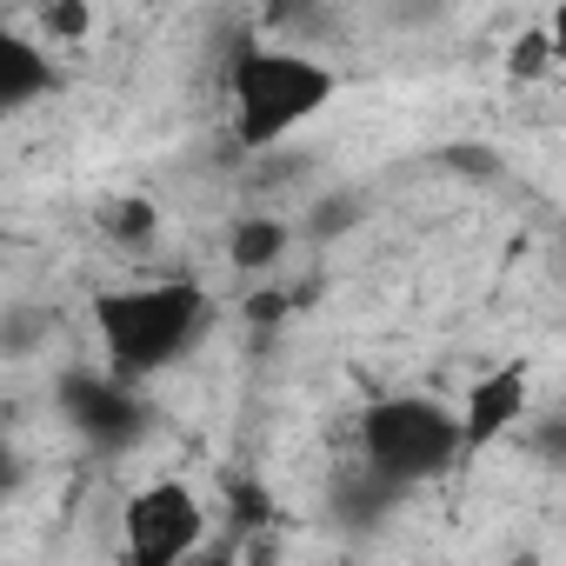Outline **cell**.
Returning <instances> with one entry per match:
<instances>
[{
  "instance_id": "6",
  "label": "cell",
  "mask_w": 566,
  "mask_h": 566,
  "mask_svg": "<svg viewBox=\"0 0 566 566\" xmlns=\"http://www.w3.org/2000/svg\"><path fill=\"white\" fill-rule=\"evenodd\" d=\"M526 400H533V374L520 367V360H506V367H486L467 394H460V440H467V460L473 453H486L493 440H506L520 420H526Z\"/></svg>"
},
{
  "instance_id": "2",
  "label": "cell",
  "mask_w": 566,
  "mask_h": 566,
  "mask_svg": "<svg viewBox=\"0 0 566 566\" xmlns=\"http://www.w3.org/2000/svg\"><path fill=\"white\" fill-rule=\"evenodd\" d=\"M334 94H340V74L321 54L280 48V41H240L227 61V134L247 154L280 147L294 127L327 114Z\"/></svg>"
},
{
  "instance_id": "10",
  "label": "cell",
  "mask_w": 566,
  "mask_h": 566,
  "mask_svg": "<svg viewBox=\"0 0 566 566\" xmlns=\"http://www.w3.org/2000/svg\"><path fill=\"white\" fill-rule=\"evenodd\" d=\"M41 14H48V34L54 41H81L94 28V8L87 0H41Z\"/></svg>"
},
{
  "instance_id": "1",
  "label": "cell",
  "mask_w": 566,
  "mask_h": 566,
  "mask_svg": "<svg viewBox=\"0 0 566 566\" xmlns=\"http://www.w3.org/2000/svg\"><path fill=\"white\" fill-rule=\"evenodd\" d=\"M94 340H101V367L147 387L167 367H180L207 327H213V301L200 280L167 273V280H127V287L94 294Z\"/></svg>"
},
{
  "instance_id": "9",
  "label": "cell",
  "mask_w": 566,
  "mask_h": 566,
  "mask_svg": "<svg viewBox=\"0 0 566 566\" xmlns=\"http://www.w3.org/2000/svg\"><path fill=\"white\" fill-rule=\"evenodd\" d=\"M54 327V314H34V307H21V314H8L0 321V360H21V354H34V340Z\"/></svg>"
},
{
  "instance_id": "13",
  "label": "cell",
  "mask_w": 566,
  "mask_h": 566,
  "mask_svg": "<svg viewBox=\"0 0 566 566\" xmlns=\"http://www.w3.org/2000/svg\"><path fill=\"white\" fill-rule=\"evenodd\" d=\"M233 520H266V493L233 480Z\"/></svg>"
},
{
  "instance_id": "8",
  "label": "cell",
  "mask_w": 566,
  "mask_h": 566,
  "mask_svg": "<svg viewBox=\"0 0 566 566\" xmlns=\"http://www.w3.org/2000/svg\"><path fill=\"white\" fill-rule=\"evenodd\" d=\"M294 247V233H287V220H273V213H253V220H240L233 233H227V260L240 266V273H266V266H280V253Z\"/></svg>"
},
{
  "instance_id": "7",
  "label": "cell",
  "mask_w": 566,
  "mask_h": 566,
  "mask_svg": "<svg viewBox=\"0 0 566 566\" xmlns=\"http://www.w3.org/2000/svg\"><path fill=\"white\" fill-rule=\"evenodd\" d=\"M54 87H61V67H54L48 41H34V34H21V28L0 21V120L28 114V107L48 101Z\"/></svg>"
},
{
  "instance_id": "4",
  "label": "cell",
  "mask_w": 566,
  "mask_h": 566,
  "mask_svg": "<svg viewBox=\"0 0 566 566\" xmlns=\"http://www.w3.org/2000/svg\"><path fill=\"white\" fill-rule=\"evenodd\" d=\"M207 539V506L187 480H147L120 500V553L140 566H174Z\"/></svg>"
},
{
  "instance_id": "3",
  "label": "cell",
  "mask_w": 566,
  "mask_h": 566,
  "mask_svg": "<svg viewBox=\"0 0 566 566\" xmlns=\"http://www.w3.org/2000/svg\"><path fill=\"white\" fill-rule=\"evenodd\" d=\"M360 467L374 480H387L400 500L447 480L453 467H467V440H460V413L433 394H387L360 413L354 427Z\"/></svg>"
},
{
  "instance_id": "5",
  "label": "cell",
  "mask_w": 566,
  "mask_h": 566,
  "mask_svg": "<svg viewBox=\"0 0 566 566\" xmlns=\"http://www.w3.org/2000/svg\"><path fill=\"white\" fill-rule=\"evenodd\" d=\"M67 427L94 447V453H127L134 440H147V400L134 380L107 374V367H67L54 387Z\"/></svg>"
},
{
  "instance_id": "12",
  "label": "cell",
  "mask_w": 566,
  "mask_h": 566,
  "mask_svg": "<svg viewBox=\"0 0 566 566\" xmlns=\"http://www.w3.org/2000/svg\"><path fill=\"white\" fill-rule=\"evenodd\" d=\"M114 227H120V240H140V233H154V207L147 200H120Z\"/></svg>"
},
{
  "instance_id": "14",
  "label": "cell",
  "mask_w": 566,
  "mask_h": 566,
  "mask_svg": "<svg viewBox=\"0 0 566 566\" xmlns=\"http://www.w3.org/2000/svg\"><path fill=\"white\" fill-rule=\"evenodd\" d=\"M301 8H307V0H301Z\"/></svg>"
},
{
  "instance_id": "11",
  "label": "cell",
  "mask_w": 566,
  "mask_h": 566,
  "mask_svg": "<svg viewBox=\"0 0 566 566\" xmlns=\"http://www.w3.org/2000/svg\"><path fill=\"white\" fill-rule=\"evenodd\" d=\"M21 480H28V467H21V453H14V440L0 433V506H8L14 493H21Z\"/></svg>"
}]
</instances>
